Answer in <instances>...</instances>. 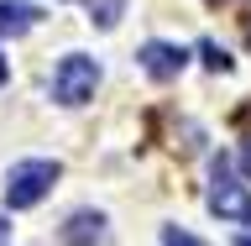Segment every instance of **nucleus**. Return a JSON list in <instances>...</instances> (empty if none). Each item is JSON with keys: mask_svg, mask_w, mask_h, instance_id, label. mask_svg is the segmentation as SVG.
I'll return each instance as SVG.
<instances>
[{"mask_svg": "<svg viewBox=\"0 0 251 246\" xmlns=\"http://www.w3.org/2000/svg\"><path fill=\"white\" fill-rule=\"evenodd\" d=\"M5 231H11V225H5V215H0V246H5Z\"/></svg>", "mask_w": 251, "mask_h": 246, "instance_id": "f8f14e48", "label": "nucleus"}, {"mask_svg": "<svg viewBox=\"0 0 251 246\" xmlns=\"http://www.w3.org/2000/svg\"><path fill=\"white\" fill-rule=\"evenodd\" d=\"M235 246H251V236H241V241H235Z\"/></svg>", "mask_w": 251, "mask_h": 246, "instance_id": "ddd939ff", "label": "nucleus"}, {"mask_svg": "<svg viewBox=\"0 0 251 246\" xmlns=\"http://www.w3.org/2000/svg\"><path fill=\"white\" fill-rule=\"evenodd\" d=\"M241 168H246V178H251V137H246V147H241Z\"/></svg>", "mask_w": 251, "mask_h": 246, "instance_id": "9d476101", "label": "nucleus"}, {"mask_svg": "<svg viewBox=\"0 0 251 246\" xmlns=\"http://www.w3.org/2000/svg\"><path fill=\"white\" fill-rule=\"evenodd\" d=\"M183 63H188V53H183V47H173V42H147V47H141V68H147L157 84L178 79V74H183Z\"/></svg>", "mask_w": 251, "mask_h": 246, "instance_id": "39448f33", "label": "nucleus"}, {"mask_svg": "<svg viewBox=\"0 0 251 246\" xmlns=\"http://www.w3.org/2000/svg\"><path fill=\"white\" fill-rule=\"evenodd\" d=\"M94 89H100V63L84 58V53H68V58L58 63V74H52V100L78 110V105L94 100Z\"/></svg>", "mask_w": 251, "mask_h": 246, "instance_id": "f03ea898", "label": "nucleus"}, {"mask_svg": "<svg viewBox=\"0 0 251 246\" xmlns=\"http://www.w3.org/2000/svg\"><path fill=\"white\" fill-rule=\"evenodd\" d=\"M84 5H89V21L100 31H115V27H121V16H126V0H84Z\"/></svg>", "mask_w": 251, "mask_h": 246, "instance_id": "0eeeda50", "label": "nucleus"}, {"mask_svg": "<svg viewBox=\"0 0 251 246\" xmlns=\"http://www.w3.org/2000/svg\"><path fill=\"white\" fill-rule=\"evenodd\" d=\"M209 210H215L220 220H246L251 225V194H246V184L230 173L225 157H220L215 173H209Z\"/></svg>", "mask_w": 251, "mask_h": 246, "instance_id": "7ed1b4c3", "label": "nucleus"}, {"mask_svg": "<svg viewBox=\"0 0 251 246\" xmlns=\"http://www.w3.org/2000/svg\"><path fill=\"white\" fill-rule=\"evenodd\" d=\"M63 246H110V220L100 210H74L63 225Z\"/></svg>", "mask_w": 251, "mask_h": 246, "instance_id": "20e7f679", "label": "nucleus"}, {"mask_svg": "<svg viewBox=\"0 0 251 246\" xmlns=\"http://www.w3.org/2000/svg\"><path fill=\"white\" fill-rule=\"evenodd\" d=\"M162 246H204V241L188 236V231H178V225H168V231H162Z\"/></svg>", "mask_w": 251, "mask_h": 246, "instance_id": "1a4fd4ad", "label": "nucleus"}, {"mask_svg": "<svg viewBox=\"0 0 251 246\" xmlns=\"http://www.w3.org/2000/svg\"><path fill=\"white\" fill-rule=\"evenodd\" d=\"M37 27V5L26 0H0V37H26Z\"/></svg>", "mask_w": 251, "mask_h": 246, "instance_id": "423d86ee", "label": "nucleus"}, {"mask_svg": "<svg viewBox=\"0 0 251 246\" xmlns=\"http://www.w3.org/2000/svg\"><path fill=\"white\" fill-rule=\"evenodd\" d=\"M5 79H11V63H5V58H0V84H5Z\"/></svg>", "mask_w": 251, "mask_h": 246, "instance_id": "9b49d317", "label": "nucleus"}, {"mask_svg": "<svg viewBox=\"0 0 251 246\" xmlns=\"http://www.w3.org/2000/svg\"><path fill=\"white\" fill-rule=\"evenodd\" d=\"M199 58H204L209 74H230V53H225L220 42H199Z\"/></svg>", "mask_w": 251, "mask_h": 246, "instance_id": "6e6552de", "label": "nucleus"}, {"mask_svg": "<svg viewBox=\"0 0 251 246\" xmlns=\"http://www.w3.org/2000/svg\"><path fill=\"white\" fill-rule=\"evenodd\" d=\"M58 163L52 157H26V163H16L11 173H5V204L11 210H31V204H42L47 194H52V184H58Z\"/></svg>", "mask_w": 251, "mask_h": 246, "instance_id": "f257e3e1", "label": "nucleus"}]
</instances>
